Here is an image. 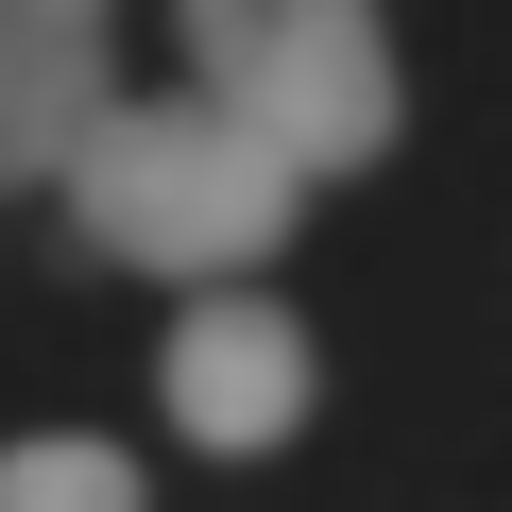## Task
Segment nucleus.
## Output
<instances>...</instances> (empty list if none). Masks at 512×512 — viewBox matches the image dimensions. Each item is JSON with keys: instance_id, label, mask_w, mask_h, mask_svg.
Segmentation results:
<instances>
[{"instance_id": "obj_2", "label": "nucleus", "mask_w": 512, "mask_h": 512, "mask_svg": "<svg viewBox=\"0 0 512 512\" xmlns=\"http://www.w3.org/2000/svg\"><path fill=\"white\" fill-rule=\"evenodd\" d=\"M188 69L239 137H274L291 171H359L393 137V52H376V0H171Z\"/></svg>"}, {"instance_id": "obj_1", "label": "nucleus", "mask_w": 512, "mask_h": 512, "mask_svg": "<svg viewBox=\"0 0 512 512\" xmlns=\"http://www.w3.org/2000/svg\"><path fill=\"white\" fill-rule=\"evenodd\" d=\"M69 222H86V256H120V274L239 291L256 256L308 222V171L274 137H239L205 86H171V103H103V137L69 154Z\"/></svg>"}, {"instance_id": "obj_3", "label": "nucleus", "mask_w": 512, "mask_h": 512, "mask_svg": "<svg viewBox=\"0 0 512 512\" xmlns=\"http://www.w3.org/2000/svg\"><path fill=\"white\" fill-rule=\"evenodd\" d=\"M308 393H325V359H308V325H291V308H256V291L171 308V427H188V444L274 461V444L308 427Z\"/></svg>"}, {"instance_id": "obj_4", "label": "nucleus", "mask_w": 512, "mask_h": 512, "mask_svg": "<svg viewBox=\"0 0 512 512\" xmlns=\"http://www.w3.org/2000/svg\"><path fill=\"white\" fill-rule=\"evenodd\" d=\"M103 103V0H0V188H69Z\"/></svg>"}, {"instance_id": "obj_5", "label": "nucleus", "mask_w": 512, "mask_h": 512, "mask_svg": "<svg viewBox=\"0 0 512 512\" xmlns=\"http://www.w3.org/2000/svg\"><path fill=\"white\" fill-rule=\"evenodd\" d=\"M0 512H137V461L103 427H35V444H0Z\"/></svg>"}]
</instances>
